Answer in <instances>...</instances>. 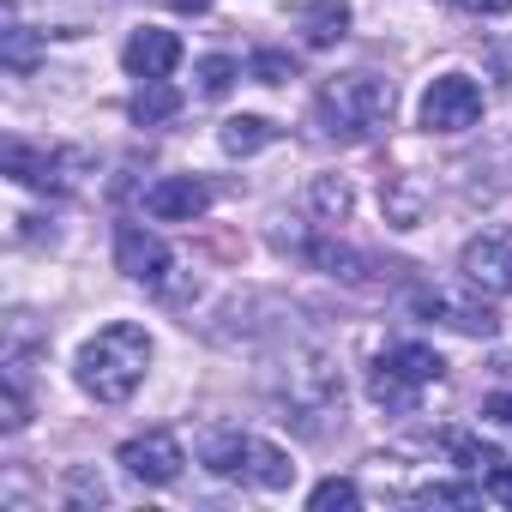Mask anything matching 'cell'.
<instances>
[{
	"label": "cell",
	"instance_id": "obj_1",
	"mask_svg": "<svg viewBox=\"0 0 512 512\" xmlns=\"http://www.w3.org/2000/svg\"><path fill=\"white\" fill-rule=\"evenodd\" d=\"M278 404L284 422H296L302 434H332L344 428V368L326 344H296L278 368Z\"/></svg>",
	"mask_w": 512,
	"mask_h": 512
},
{
	"label": "cell",
	"instance_id": "obj_2",
	"mask_svg": "<svg viewBox=\"0 0 512 512\" xmlns=\"http://www.w3.org/2000/svg\"><path fill=\"white\" fill-rule=\"evenodd\" d=\"M145 368H151V332L133 326V320H109L97 338H85V350L73 362L79 386L97 404H127L145 386Z\"/></svg>",
	"mask_w": 512,
	"mask_h": 512
},
{
	"label": "cell",
	"instance_id": "obj_3",
	"mask_svg": "<svg viewBox=\"0 0 512 512\" xmlns=\"http://www.w3.org/2000/svg\"><path fill=\"white\" fill-rule=\"evenodd\" d=\"M392 109H398L392 79H380V73H338L314 97V127H320V139L362 145V139L392 127Z\"/></svg>",
	"mask_w": 512,
	"mask_h": 512
},
{
	"label": "cell",
	"instance_id": "obj_4",
	"mask_svg": "<svg viewBox=\"0 0 512 512\" xmlns=\"http://www.w3.org/2000/svg\"><path fill=\"white\" fill-rule=\"evenodd\" d=\"M434 386H446V362L428 344H386L368 368V398L386 416H416Z\"/></svg>",
	"mask_w": 512,
	"mask_h": 512
},
{
	"label": "cell",
	"instance_id": "obj_5",
	"mask_svg": "<svg viewBox=\"0 0 512 512\" xmlns=\"http://www.w3.org/2000/svg\"><path fill=\"white\" fill-rule=\"evenodd\" d=\"M199 464L211 476H235V482H253V488H290L296 482V464L284 446L247 434V428H211L199 434Z\"/></svg>",
	"mask_w": 512,
	"mask_h": 512
},
{
	"label": "cell",
	"instance_id": "obj_6",
	"mask_svg": "<svg viewBox=\"0 0 512 512\" xmlns=\"http://www.w3.org/2000/svg\"><path fill=\"white\" fill-rule=\"evenodd\" d=\"M410 308L446 332H464V338H494L500 332V314L488 308L482 290H446V284H422L410 290Z\"/></svg>",
	"mask_w": 512,
	"mask_h": 512
},
{
	"label": "cell",
	"instance_id": "obj_7",
	"mask_svg": "<svg viewBox=\"0 0 512 512\" xmlns=\"http://www.w3.org/2000/svg\"><path fill=\"white\" fill-rule=\"evenodd\" d=\"M482 121V85L470 73H440L422 91V127L428 133H470Z\"/></svg>",
	"mask_w": 512,
	"mask_h": 512
},
{
	"label": "cell",
	"instance_id": "obj_8",
	"mask_svg": "<svg viewBox=\"0 0 512 512\" xmlns=\"http://www.w3.org/2000/svg\"><path fill=\"white\" fill-rule=\"evenodd\" d=\"M458 272L470 290L482 296H512V229H482L464 241L458 253Z\"/></svg>",
	"mask_w": 512,
	"mask_h": 512
},
{
	"label": "cell",
	"instance_id": "obj_9",
	"mask_svg": "<svg viewBox=\"0 0 512 512\" xmlns=\"http://www.w3.org/2000/svg\"><path fill=\"white\" fill-rule=\"evenodd\" d=\"M115 464H121L133 482H145V488H169V482L181 476L187 452H181V440H175L169 428H151V434H133V440L115 452Z\"/></svg>",
	"mask_w": 512,
	"mask_h": 512
},
{
	"label": "cell",
	"instance_id": "obj_10",
	"mask_svg": "<svg viewBox=\"0 0 512 512\" xmlns=\"http://www.w3.org/2000/svg\"><path fill=\"white\" fill-rule=\"evenodd\" d=\"M73 169H79V157H73V151H49V145H25V139H13V145H7V175H13L19 187L67 193V187H73Z\"/></svg>",
	"mask_w": 512,
	"mask_h": 512
},
{
	"label": "cell",
	"instance_id": "obj_11",
	"mask_svg": "<svg viewBox=\"0 0 512 512\" xmlns=\"http://www.w3.org/2000/svg\"><path fill=\"white\" fill-rule=\"evenodd\" d=\"M115 266H121L133 284H163L169 266H175V253H169L163 235H151L145 223H121V229H115Z\"/></svg>",
	"mask_w": 512,
	"mask_h": 512
},
{
	"label": "cell",
	"instance_id": "obj_12",
	"mask_svg": "<svg viewBox=\"0 0 512 512\" xmlns=\"http://www.w3.org/2000/svg\"><path fill=\"white\" fill-rule=\"evenodd\" d=\"M205 211H211V187L199 175H163L145 187V217H157V223H193Z\"/></svg>",
	"mask_w": 512,
	"mask_h": 512
},
{
	"label": "cell",
	"instance_id": "obj_13",
	"mask_svg": "<svg viewBox=\"0 0 512 512\" xmlns=\"http://www.w3.org/2000/svg\"><path fill=\"white\" fill-rule=\"evenodd\" d=\"M121 61H127V73H133V79H169V73H175V61H181V37H175V31L145 25V31H133V37H127Z\"/></svg>",
	"mask_w": 512,
	"mask_h": 512
},
{
	"label": "cell",
	"instance_id": "obj_14",
	"mask_svg": "<svg viewBox=\"0 0 512 512\" xmlns=\"http://www.w3.org/2000/svg\"><path fill=\"white\" fill-rule=\"evenodd\" d=\"M308 266H320L326 278H344V284H368V253H356V247H338V241H326V235H314V241H302L296 247Z\"/></svg>",
	"mask_w": 512,
	"mask_h": 512
},
{
	"label": "cell",
	"instance_id": "obj_15",
	"mask_svg": "<svg viewBox=\"0 0 512 512\" xmlns=\"http://www.w3.org/2000/svg\"><path fill=\"white\" fill-rule=\"evenodd\" d=\"M302 37L308 49H332L350 37V0H308L302 7Z\"/></svg>",
	"mask_w": 512,
	"mask_h": 512
},
{
	"label": "cell",
	"instance_id": "obj_16",
	"mask_svg": "<svg viewBox=\"0 0 512 512\" xmlns=\"http://www.w3.org/2000/svg\"><path fill=\"white\" fill-rule=\"evenodd\" d=\"M380 205H386V223H392V229H416L428 193H422L410 175H386V181H380Z\"/></svg>",
	"mask_w": 512,
	"mask_h": 512
},
{
	"label": "cell",
	"instance_id": "obj_17",
	"mask_svg": "<svg viewBox=\"0 0 512 512\" xmlns=\"http://www.w3.org/2000/svg\"><path fill=\"white\" fill-rule=\"evenodd\" d=\"M272 139H278V127H272L266 115H229L223 133H217V145H223L229 157H253V151L272 145Z\"/></svg>",
	"mask_w": 512,
	"mask_h": 512
},
{
	"label": "cell",
	"instance_id": "obj_18",
	"mask_svg": "<svg viewBox=\"0 0 512 512\" xmlns=\"http://www.w3.org/2000/svg\"><path fill=\"white\" fill-rule=\"evenodd\" d=\"M181 109V91L169 85V79H139V91H133V103H127V115L139 121V127H157V121H169Z\"/></svg>",
	"mask_w": 512,
	"mask_h": 512
},
{
	"label": "cell",
	"instance_id": "obj_19",
	"mask_svg": "<svg viewBox=\"0 0 512 512\" xmlns=\"http://www.w3.org/2000/svg\"><path fill=\"white\" fill-rule=\"evenodd\" d=\"M350 205H356V193H350L344 175H314V181H308V211H314V223H344Z\"/></svg>",
	"mask_w": 512,
	"mask_h": 512
},
{
	"label": "cell",
	"instance_id": "obj_20",
	"mask_svg": "<svg viewBox=\"0 0 512 512\" xmlns=\"http://www.w3.org/2000/svg\"><path fill=\"white\" fill-rule=\"evenodd\" d=\"M446 452H452V464L458 470H476V476H488V470H500L506 458H500V446H488V440H476V434H446Z\"/></svg>",
	"mask_w": 512,
	"mask_h": 512
},
{
	"label": "cell",
	"instance_id": "obj_21",
	"mask_svg": "<svg viewBox=\"0 0 512 512\" xmlns=\"http://www.w3.org/2000/svg\"><path fill=\"white\" fill-rule=\"evenodd\" d=\"M362 506V488L350 482V476H326V482H314V494H308V512H356Z\"/></svg>",
	"mask_w": 512,
	"mask_h": 512
},
{
	"label": "cell",
	"instance_id": "obj_22",
	"mask_svg": "<svg viewBox=\"0 0 512 512\" xmlns=\"http://www.w3.org/2000/svg\"><path fill=\"white\" fill-rule=\"evenodd\" d=\"M31 422V398H25V368L13 362L7 368V398H0V428H7V434H19Z\"/></svg>",
	"mask_w": 512,
	"mask_h": 512
},
{
	"label": "cell",
	"instance_id": "obj_23",
	"mask_svg": "<svg viewBox=\"0 0 512 512\" xmlns=\"http://www.w3.org/2000/svg\"><path fill=\"white\" fill-rule=\"evenodd\" d=\"M482 494H488V482H428L416 500L422 506H482Z\"/></svg>",
	"mask_w": 512,
	"mask_h": 512
},
{
	"label": "cell",
	"instance_id": "obj_24",
	"mask_svg": "<svg viewBox=\"0 0 512 512\" xmlns=\"http://www.w3.org/2000/svg\"><path fill=\"white\" fill-rule=\"evenodd\" d=\"M235 79H241V61H229V55H205L199 61V97H229Z\"/></svg>",
	"mask_w": 512,
	"mask_h": 512
},
{
	"label": "cell",
	"instance_id": "obj_25",
	"mask_svg": "<svg viewBox=\"0 0 512 512\" xmlns=\"http://www.w3.org/2000/svg\"><path fill=\"white\" fill-rule=\"evenodd\" d=\"M247 73L260 79V85H284V79H296V61H290V55H278V49H260V55L247 61Z\"/></svg>",
	"mask_w": 512,
	"mask_h": 512
},
{
	"label": "cell",
	"instance_id": "obj_26",
	"mask_svg": "<svg viewBox=\"0 0 512 512\" xmlns=\"http://www.w3.org/2000/svg\"><path fill=\"white\" fill-rule=\"evenodd\" d=\"M488 494H494L500 506H512V464H500V470H488Z\"/></svg>",
	"mask_w": 512,
	"mask_h": 512
},
{
	"label": "cell",
	"instance_id": "obj_27",
	"mask_svg": "<svg viewBox=\"0 0 512 512\" xmlns=\"http://www.w3.org/2000/svg\"><path fill=\"white\" fill-rule=\"evenodd\" d=\"M482 416H494V422H506V428H512V392H494V398L482 404Z\"/></svg>",
	"mask_w": 512,
	"mask_h": 512
},
{
	"label": "cell",
	"instance_id": "obj_28",
	"mask_svg": "<svg viewBox=\"0 0 512 512\" xmlns=\"http://www.w3.org/2000/svg\"><path fill=\"white\" fill-rule=\"evenodd\" d=\"M464 13H512V0H458Z\"/></svg>",
	"mask_w": 512,
	"mask_h": 512
},
{
	"label": "cell",
	"instance_id": "obj_29",
	"mask_svg": "<svg viewBox=\"0 0 512 512\" xmlns=\"http://www.w3.org/2000/svg\"><path fill=\"white\" fill-rule=\"evenodd\" d=\"M494 67H500V79H512V43H494Z\"/></svg>",
	"mask_w": 512,
	"mask_h": 512
},
{
	"label": "cell",
	"instance_id": "obj_30",
	"mask_svg": "<svg viewBox=\"0 0 512 512\" xmlns=\"http://www.w3.org/2000/svg\"><path fill=\"white\" fill-rule=\"evenodd\" d=\"M169 7H175V13H205L211 0H169Z\"/></svg>",
	"mask_w": 512,
	"mask_h": 512
}]
</instances>
